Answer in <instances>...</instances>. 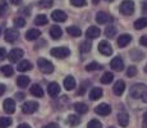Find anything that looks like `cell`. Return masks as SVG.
<instances>
[{"instance_id": "34", "label": "cell", "mask_w": 147, "mask_h": 128, "mask_svg": "<svg viewBox=\"0 0 147 128\" xmlns=\"http://www.w3.org/2000/svg\"><path fill=\"white\" fill-rule=\"evenodd\" d=\"M1 72H3V74H4V76L10 77V76H13L14 69H13L12 65H3V67H1Z\"/></svg>"}, {"instance_id": "21", "label": "cell", "mask_w": 147, "mask_h": 128, "mask_svg": "<svg viewBox=\"0 0 147 128\" xmlns=\"http://www.w3.org/2000/svg\"><path fill=\"white\" fill-rule=\"evenodd\" d=\"M64 87L68 91H72L76 87V79L73 78L72 76H68L65 79H64Z\"/></svg>"}, {"instance_id": "47", "label": "cell", "mask_w": 147, "mask_h": 128, "mask_svg": "<svg viewBox=\"0 0 147 128\" xmlns=\"http://www.w3.org/2000/svg\"><path fill=\"white\" fill-rule=\"evenodd\" d=\"M143 128H147V112L143 114V123H142Z\"/></svg>"}, {"instance_id": "58", "label": "cell", "mask_w": 147, "mask_h": 128, "mask_svg": "<svg viewBox=\"0 0 147 128\" xmlns=\"http://www.w3.org/2000/svg\"><path fill=\"white\" fill-rule=\"evenodd\" d=\"M109 128H114V127H109Z\"/></svg>"}, {"instance_id": "27", "label": "cell", "mask_w": 147, "mask_h": 128, "mask_svg": "<svg viewBox=\"0 0 147 128\" xmlns=\"http://www.w3.org/2000/svg\"><path fill=\"white\" fill-rule=\"evenodd\" d=\"M31 93H32L33 96H36V98H42V96H44V90H42V87L38 86V85H33V86L31 87Z\"/></svg>"}, {"instance_id": "55", "label": "cell", "mask_w": 147, "mask_h": 128, "mask_svg": "<svg viewBox=\"0 0 147 128\" xmlns=\"http://www.w3.org/2000/svg\"><path fill=\"white\" fill-rule=\"evenodd\" d=\"M105 1H107V3H111V1H113V0H105Z\"/></svg>"}, {"instance_id": "32", "label": "cell", "mask_w": 147, "mask_h": 128, "mask_svg": "<svg viewBox=\"0 0 147 128\" xmlns=\"http://www.w3.org/2000/svg\"><path fill=\"white\" fill-rule=\"evenodd\" d=\"M12 124V118H8V116H1L0 118V128H8Z\"/></svg>"}, {"instance_id": "11", "label": "cell", "mask_w": 147, "mask_h": 128, "mask_svg": "<svg viewBox=\"0 0 147 128\" xmlns=\"http://www.w3.org/2000/svg\"><path fill=\"white\" fill-rule=\"evenodd\" d=\"M110 67L113 68L114 70H118V72H121V70L124 69V62L123 59L119 58V56H117V58H114L111 60V63H110Z\"/></svg>"}, {"instance_id": "39", "label": "cell", "mask_w": 147, "mask_h": 128, "mask_svg": "<svg viewBox=\"0 0 147 128\" xmlns=\"http://www.w3.org/2000/svg\"><path fill=\"white\" fill-rule=\"evenodd\" d=\"M7 12V0H0V17L4 16Z\"/></svg>"}, {"instance_id": "4", "label": "cell", "mask_w": 147, "mask_h": 128, "mask_svg": "<svg viewBox=\"0 0 147 128\" xmlns=\"http://www.w3.org/2000/svg\"><path fill=\"white\" fill-rule=\"evenodd\" d=\"M51 55L53 56H55V58H58V59H64V58H67L68 55L70 54V50L68 49V47H64V46H61V47H54V49H51Z\"/></svg>"}, {"instance_id": "12", "label": "cell", "mask_w": 147, "mask_h": 128, "mask_svg": "<svg viewBox=\"0 0 147 128\" xmlns=\"http://www.w3.org/2000/svg\"><path fill=\"white\" fill-rule=\"evenodd\" d=\"M109 21H111V17L106 12H98L96 14V22H97L98 24H105Z\"/></svg>"}, {"instance_id": "25", "label": "cell", "mask_w": 147, "mask_h": 128, "mask_svg": "<svg viewBox=\"0 0 147 128\" xmlns=\"http://www.w3.org/2000/svg\"><path fill=\"white\" fill-rule=\"evenodd\" d=\"M101 96H102V90H101L100 87H94V89L91 90V92H90V99L94 101L100 99Z\"/></svg>"}, {"instance_id": "18", "label": "cell", "mask_w": 147, "mask_h": 128, "mask_svg": "<svg viewBox=\"0 0 147 128\" xmlns=\"http://www.w3.org/2000/svg\"><path fill=\"white\" fill-rule=\"evenodd\" d=\"M124 90H125V83H124V81L119 79V81L115 82L114 87H113V91H114L115 95H117V96H120L121 93L124 92Z\"/></svg>"}, {"instance_id": "10", "label": "cell", "mask_w": 147, "mask_h": 128, "mask_svg": "<svg viewBox=\"0 0 147 128\" xmlns=\"http://www.w3.org/2000/svg\"><path fill=\"white\" fill-rule=\"evenodd\" d=\"M95 112H96V114L105 116V115H109L110 113H111V108H110V105H107V104H100L98 106H96Z\"/></svg>"}, {"instance_id": "44", "label": "cell", "mask_w": 147, "mask_h": 128, "mask_svg": "<svg viewBox=\"0 0 147 128\" xmlns=\"http://www.w3.org/2000/svg\"><path fill=\"white\" fill-rule=\"evenodd\" d=\"M87 85H88V82H83V83H82V86H81V90L78 91V95H83L84 93V91H86V89H87Z\"/></svg>"}, {"instance_id": "46", "label": "cell", "mask_w": 147, "mask_h": 128, "mask_svg": "<svg viewBox=\"0 0 147 128\" xmlns=\"http://www.w3.org/2000/svg\"><path fill=\"white\" fill-rule=\"evenodd\" d=\"M42 128H59V126L56 123H49V124H46V126H44Z\"/></svg>"}, {"instance_id": "15", "label": "cell", "mask_w": 147, "mask_h": 128, "mask_svg": "<svg viewBox=\"0 0 147 128\" xmlns=\"http://www.w3.org/2000/svg\"><path fill=\"white\" fill-rule=\"evenodd\" d=\"M51 18L53 21L55 22H65L67 21V14L63 12V10H54L51 13Z\"/></svg>"}, {"instance_id": "49", "label": "cell", "mask_w": 147, "mask_h": 128, "mask_svg": "<svg viewBox=\"0 0 147 128\" xmlns=\"http://www.w3.org/2000/svg\"><path fill=\"white\" fill-rule=\"evenodd\" d=\"M17 99H18V100H23V99H24V93H21V92H19V93H17Z\"/></svg>"}, {"instance_id": "9", "label": "cell", "mask_w": 147, "mask_h": 128, "mask_svg": "<svg viewBox=\"0 0 147 128\" xmlns=\"http://www.w3.org/2000/svg\"><path fill=\"white\" fill-rule=\"evenodd\" d=\"M3 108H4V112L8 114H13L16 112V102L13 99H7L3 102Z\"/></svg>"}, {"instance_id": "2", "label": "cell", "mask_w": 147, "mask_h": 128, "mask_svg": "<svg viewBox=\"0 0 147 128\" xmlns=\"http://www.w3.org/2000/svg\"><path fill=\"white\" fill-rule=\"evenodd\" d=\"M146 90H147L146 85H143V83H136V85L132 86V89H131V91H129V93H131L132 98L140 99V98H142L143 92H145Z\"/></svg>"}, {"instance_id": "56", "label": "cell", "mask_w": 147, "mask_h": 128, "mask_svg": "<svg viewBox=\"0 0 147 128\" xmlns=\"http://www.w3.org/2000/svg\"><path fill=\"white\" fill-rule=\"evenodd\" d=\"M145 70H146V73H147V65H146V68H145Z\"/></svg>"}, {"instance_id": "43", "label": "cell", "mask_w": 147, "mask_h": 128, "mask_svg": "<svg viewBox=\"0 0 147 128\" xmlns=\"http://www.w3.org/2000/svg\"><path fill=\"white\" fill-rule=\"evenodd\" d=\"M5 58H7V50L4 47H0V62H3Z\"/></svg>"}, {"instance_id": "6", "label": "cell", "mask_w": 147, "mask_h": 128, "mask_svg": "<svg viewBox=\"0 0 147 128\" xmlns=\"http://www.w3.org/2000/svg\"><path fill=\"white\" fill-rule=\"evenodd\" d=\"M19 36V32L17 28H8L4 33V39L7 42H14Z\"/></svg>"}, {"instance_id": "51", "label": "cell", "mask_w": 147, "mask_h": 128, "mask_svg": "<svg viewBox=\"0 0 147 128\" xmlns=\"http://www.w3.org/2000/svg\"><path fill=\"white\" fill-rule=\"evenodd\" d=\"M142 10H143V13L147 14V1L143 3V5H142Z\"/></svg>"}, {"instance_id": "35", "label": "cell", "mask_w": 147, "mask_h": 128, "mask_svg": "<svg viewBox=\"0 0 147 128\" xmlns=\"http://www.w3.org/2000/svg\"><path fill=\"white\" fill-rule=\"evenodd\" d=\"M115 33H117V28H115L114 26H109V27H106V30H105L106 37H114Z\"/></svg>"}, {"instance_id": "29", "label": "cell", "mask_w": 147, "mask_h": 128, "mask_svg": "<svg viewBox=\"0 0 147 128\" xmlns=\"http://www.w3.org/2000/svg\"><path fill=\"white\" fill-rule=\"evenodd\" d=\"M147 27V18L143 17V18H140L134 22V28L136 30H143V28Z\"/></svg>"}, {"instance_id": "31", "label": "cell", "mask_w": 147, "mask_h": 128, "mask_svg": "<svg viewBox=\"0 0 147 128\" xmlns=\"http://www.w3.org/2000/svg\"><path fill=\"white\" fill-rule=\"evenodd\" d=\"M47 23V17L45 14H38L35 18V24L36 26H44Z\"/></svg>"}, {"instance_id": "37", "label": "cell", "mask_w": 147, "mask_h": 128, "mask_svg": "<svg viewBox=\"0 0 147 128\" xmlns=\"http://www.w3.org/2000/svg\"><path fill=\"white\" fill-rule=\"evenodd\" d=\"M87 128H102V124H101V122H98L97 119H92V121L87 124Z\"/></svg>"}, {"instance_id": "41", "label": "cell", "mask_w": 147, "mask_h": 128, "mask_svg": "<svg viewBox=\"0 0 147 128\" xmlns=\"http://www.w3.org/2000/svg\"><path fill=\"white\" fill-rule=\"evenodd\" d=\"M70 4L74 5V7H84L86 0H70Z\"/></svg>"}, {"instance_id": "23", "label": "cell", "mask_w": 147, "mask_h": 128, "mask_svg": "<svg viewBox=\"0 0 147 128\" xmlns=\"http://www.w3.org/2000/svg\"><path fill=\"white\" fill-rule=\"evenodd\" d=\"M17 69H18L19 72H27V70L32 69V64H31V62H28V60H22L21 63L18 64Z\"/></svg>"}, {"instance_id": "33", "label": "cell", "mask_w": 147, "mask_h": 128, "mask_svg": "<svg viewBox=\"0 0 147 128\" xmlns=\"http://www.w3.org/2000/svg\"><path fill=\"white\" fill-rule=\"evenodd\" d=\"M101 65L98 64V63H96V62H92V63H90V64H87L86 65V70L87 72H94V70H100L101 69Z\"/></svg>"}, {"instance_id": "53", "label": "cell", "mask_w": 147, "mask_h": 128, "mask_svg": "<svg viewBox=\"0 0 147 128\" xmlns=\"http://www.w3.org/2000/svg\"><path fill=\"white\" fill-rule=\"evenodd\" d=\"M21 1H22V0H10V3L14 4V5H19V4H21Z\"/></svg>"}, {"instance_id": "52", "label": "cell", "mask_w": 147, "mask_h": 128, "mask_svg": "<svg viewBox=\"0 0 147 128\" xmlns=\"http://www.w3.org/2000/svg\"><path fill=\"white\" fill-rule=\"evenodd\" d=\"M141 99H142V100L147 104V90L145 91V92H143V95H142V98H141Z\"/></svg>"}, {"instance_id": "7", "label": "cell", "mask_w": 147, "mask_h": 128, "mask_svg": "<svg viewBox=\"0 0 147 128\" xmlns=\"http://www.w3.org/2000/svg\"><path fill=\"white\" fill-rule=\"evenodd\" d=\"M23 55H24V53L22 49H13L9 54H8V59H9L12 63H17L18 60H21Z\"/></svg>"}, {"instance_id": "8", "label": "cell", "mask_w": 147, "mask_h": 128, "mask_svg": "<svg viewBox=\"0 0 147 128\" xmlns=\"http://www.w3.org/2000/svg\"><path fill=\"white\" fill-rule=\"evenodd\" d=\"M98 51H100L102 55L109 56L113 54V47L107 41H101L100 44H98Z\"/></svg>"}, {"instance_id": "54", "label": "cell", "mask_w": 147, "mask_h": 128, "mask_svg": "<svg viewBox=\"0 0 147 128\" xmlns=\"http://www.w3.org/2000/svg\"><path fill=\"white\" fill-rule=\"evenodd\" d=\"M92 1H94V4H97V3L100 1V0H92Z\"/></svg>"}, {"instance_id": "24", "label": "cell", "mask_w": 147, "mask_h": 128, "mask_svg": "<svg viewBox=\"0 0 147 128\" xmlns=\"http://www.w3.org/2000/svg\"><path fill=\"white\" fill-rule=\"evenodd\" d=\"M67 32L69 33L70 36H73V37H80L82 31H81V28L77 27V26H69V27H67Z\"/></svg>"}, {"instance_id": "36", "label": "cell", "mask_w": 147, "mask_h": 128, "mask_svg": "<svg viewBox=\"0 0 147 128\" xmlns=\"http://www.w3.org/2000/svg\"><path fill=\"white\" fill-rule=\"evenodd\" d=\"M14 24H16V27L22 28V27L26 26V19H24L23 17H18V18L14 19Z\"/></svg>"}, {"instance_id": "38", "label": "cell", "mask_w": 147, "mask_h": 128, "mask_svg": "<svg viewBox=\"0 0 147 128\" xmlns=\"http://www.w3.org/2000/svg\"><path fill=\"white\" fill-rule=\"evenodd\" d=\"M91 50V42L88 41H83L81 44V51L82 53H88V51Z\"/></svg>"}, {"instance_id": "42", "label": "cell", "mask_w": 147, "mask_h": 128, "mask_svg": "<svg viewBox=\"0 0 147 128\" xmlns=\"http://www.w3.org/2000/svg\"><path fill=\"white\" fill-rule=\"evenodd\" d=\"M53 5V0H40L41 8H50Z\"/></svg>"}, {"instance_id": "19", "label": "cell", "mask_w": 147, "mask_h": 128, "mask_svg": "<svg viewBox=\"0 0 147 128\" xmlns=\"http://www.w3.org/2000/svg\"><path fill=\"white\" fill-rule=\"evenodd\" d=\"M61 28L59 27V26H53L51 28H50V36H51V39L54 40H59L61 37Z\"/></svg>"}, {"instance_id": "30", "label": "cell", "mask_w": 147, "mask_h": 128, "mask_svg": "<svg viewBox=\"0 0 147 128\" xmlns=\"http://www.w3.org/2000/svg\"><path fill=\"white\" fill-rule=\"evenodd\" d=\"M113 79H114V74L111 72H105L102 74V77H101V83L109 85L110 82H113Z\"/></svg>"}, {"instance_id": "3", "label": "cell", "mask_w": 147, "mask_h": 128, "mask_svg": "<svg viewBox=\"0 0 147 128\" xmlns=\"http://www.w3.org/2000/svg\"><path fill=\"white\" fill-rule=\"evenodd\" d=\"M120 13L124 16H131L134 12V3L132 0H124L120 4Z\"/></svg>"}, {"instance_id": "40", "label": "cell", "mask_w": 147, "mask_h": 128, "mask_svg": "<svg viewBox=\"0 0 147 128\" xmlns=\"http://www.w3.org/2000/svg\"><path fill=\"white\" fill-rule=\"evenodd\" d=\"M136 74H137V68L133 67V65H132V67H129L128 69H127V76H128V77H134Z\"/></svg>"}, {"instance_id": "16", "label": "cell", "mask_w": 147, "mask_h": 128, "mask_svg": "<svg viewBox=\"0 0 147 128\" xmlns=\"http://www.w3.org/2000/svg\"><path fill=\"white\" fill-rule=\"evenodd\" d=\"M131 41H132V36L128 35V33H123V35H120L119 37H118L117 42H118V45H119V47H125Z\"/></svg>"}, {"instance_id": "50", "label": "cell", "mask_w": 147, "mask_h": 128, "mask_svg": "<svg viewBox=\"0 0 147 128\" xmlns=\"http://www.w3.org/2000/svg\"><path fill=\"white\" fill-rule=\"evenodd\" d=\"M17 128H31V127H30V124H27V123H22V124H19Z\"/></svg>"}, {"instance_id": "17", "label": "cell", "mask_w": 147, "mask_h": 128, "mask_svg": "<svg viewBox=\"0 0 147 128\" xmlns=\"http://www.w3.org/2000/svg\"><path fill=\"white\" fill-rule=\"evenodd\" d=\"M41 36V32L37 28H31L26 32V40L28 41H33V40H37Z\"/></svg>"}, {"instance_id": "13", "label": "cell", "mask_w": 147, "mask_h": 128, "mask_svg": "<svg viewBox=\"0 0 147 128\" xmlns=\"http://www.w3.org/2000/svg\"><path fill=\"white\" fill-rule=\"evenodd\" d=\"M101 31L98 27H96V26H92V27H88V30L86 31V37L87 39H97L98 36H100Z\"/></svg>"}, {"instance_id": "57", "label": "cell", "mask_w": 147, "mask_h": 128, "mask_svg": "<svg viewBox=\"0 0 147 128\" xmlns=\"http://www.w3.org/2000/svg\"><path fill=\"white\" fill-rule=\"evenodd\" d=\"M0 35H1V28H0Z\"/></svg>"}, {"instance_id": "45", "label": "cell", "mask_w": 147, "mask_h": 128, "mask_svg": "<svg viewBox=\"0 0 147 128\" xmlns=\"http://www.w3.org/2000/svg\"><path fill=\"white\" fill-rule=\"evenodd\" d=\"M140 44L143 45V46H147V35L142 36V37L140 39Z\"/></svg>"}, {"instance_id": "22", "label": "cell", "mask_w": 147, "mask_h": 128, "mask_svg": "<svg viewBox=\"0 0 147 128\" xmlns=\"http://www.w3.org/2000/svg\"><path fill=\"white\" fill-rule=\"evenodd\" d=\"M74 110L78 114H86L88 112V106L84 102H76L74 104Z\"/></svg>"}, {"instance_id": "5", "label": "cell", "mask_w": 147, "mask_h": 128, "mask_svg": "<svg viewBox=\"0 0 147 128\" xmlns=\"http://www.w3.org/2000/svg\"><path fill=\"white\" fill-rule=\"evenodd\" d=\"M38 109V104L36 101H27L22 105V112L24 114H32Z\"/></svg>"}, {"instance_id": "1", "label": "cell", "mask_w": 147, "mask_h": 128, "mask_svg": "<svg viewBox=\"0 0 147 128\" xmlns=\"http://www.w3.org/2000/svg\"><path fill=\"white\" fill-rule=\"evenodd\" d=\"M37 65L40 68V70L42 73H46V74H50V73L54 72V65L51 62H49L47 59H44V58H40L37 60Z\"/></svg>"}, {"instance_id": "28", "label": "cell", "mask_w": 147, "mask_h": 128, "mask_svg": "<svg viewBox=\"0 0 147 128\" xmlns=\"http://www.w3.org/2000/svg\"><path fill=\"white\" fill-rule=\"evenodd\" d=\"M17 85L19 87H22V89H24V87H27L30 85V78L27 76H19L17 78Z\"/></svg>"}, {"instance_id": "20", "label": "cell", "mask_w": 147, "mask_h": 128, "mask_svg": "<svg viewBox=\"0 0 147 128\" xmlns=\"http://www.w3.org/2000/svg\"><path fill=\"white\" fill-rule=\"evenodd\" d=\"M118 123L120 124L121 127H127L128 126V123H129V116L127 113H119L118 114Z\"/></svg>"}, {"instance_id": "48", "label": "cell", "mask_w": 147, "mask_h": 128, "mask_svg": "<svg viewBox=\"0 0 147 128\" xmlns=\"http://www.w3.org/2000/svg\"><path fill=\"white\" fill-rule=\"evenodd\" d=\"M5 90H7V87H5V85L0 83V96H3V95H4Z\"/></svg>"}, {"instance_id": "14", "label": "cell", "mask_w": 147, "mask_h": 128, "mask_svg": "<svg viewBox=\"0 0 147 128\" xmlns=\"http://www.w3.org/2000/svg\"><path fill=\"white\" fill-rule=\"evenodd\" d=\"M59 92H60V86H59L56 82H51V83L47 86V93H49L51 98H55V96H58Z\"/></svg>"}, {"instance_id": "26", "label": "cell", "mask_w": 147, "mask_h": 128, "mask_svg": "<svg viewBox=\"0 0 147 128\" xmlns=\"http://www.w3.org/2000/svg\"><path fill=\"white\" fill-rule=\"evenodd\" d=\"M67 123L69 124L70 127H76V126H78V124L81 123V118L78 115H74V114H72V115H69L68 116V119H67Z\"/></svg>"}]
</instances>
